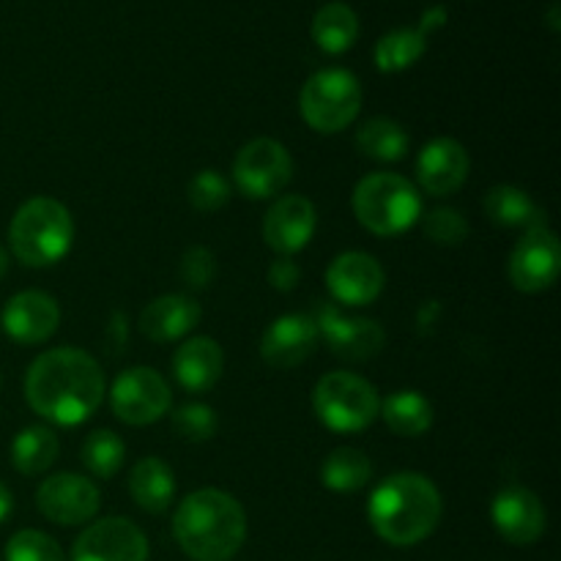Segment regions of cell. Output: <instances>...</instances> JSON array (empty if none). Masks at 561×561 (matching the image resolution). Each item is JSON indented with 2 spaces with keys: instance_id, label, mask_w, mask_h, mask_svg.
Segmentation results:
<instances>
[{
  "instance_id": "obj_9",
  "label": "cell",
  "mask_w": 561,
  "mask_h": 561,
  "mask_svg": "<svg viewBox=\"0 0 561 561\" xmlns=\"http://www.w3.org/2000/svg\"><path fill=\"white\" fill-rule=\"evenodd\" d=\"M115 416L126 425H153L170 409V387L151 367H129L121 373L110 392Z\"/></svg>"
},
{
  "instance_id": "obj_8",
  "label": "cell",
  "mask_w": 561,
  "mask_h": 561,
  "mask_svg": "<svg viewBox=\"0 0 561 561\" xmlns=\"http://www.w3.org/2000/svg\"><path fill=\"white\" fill-rule=\"evenodd\" d=\"M294 179V159L283 142L272 137L250 140L233 159V181L250 201H268L279 195Z\"/></svg>"
},
{
  "instance_id": "obj_6",
  "label": "cell",
  "mask_w": 561,
  "mask_h": 561,
  "mask_svg": "<svg viewBox=\"0 0 561 561\" xmlns=\"http://www.w3.org/2000/svg\"><path fill=\"white\" fill-rule=\"evenodd\" d=\"M316 414L329 431L334 433H359L376 422L381 411V398L376 387L354 373H327L318 381L312 394Z\"/></svg>"
},
{
  "instance_id": "obj_5",
  "label": "cell",
  "mask_w": 561,
  "mask_h": 561,
  "mask_svg": "<svg viewBox=\"0 0 561 561\" xmlns=\"http://www.w3.org/2000/svg\"><path fill=\"white\" fill-rule=\"evenodd\" d=\"M354 214L370 233L400 236L420 222V190L398 173H373L356 184Z\"/></svg>"
},
{
  "instance_id": "obj_11",
  "label": "cell",
  "mask_w": 561,
  "mask_h": 561,
  "mask_svg": "<svg viewBox=\"0 0 561 561\" xmlns=\"http://www.w3.org/2000/svg\"><path fill=\"white\" fill-rule=\"evenodd\" d=\"M36 504L42 515L53 524L60 526H80L88 524L99 513L102 493L91 480L80 474H53L38 485Z\"/></svg>"
},
{
  "instance_id": "obj_19",
  "label": "cell",
  "mask_w": 561,
  "mask_h": 561,
  "mask_svg": "<svg viewBox=\"0 0 561 561\" xmlns=\"http://www.w3.org/2000/svg\"><path fill=\"white\" fill-rule=\"evenodd\" d=\"M471 159L463 142L453 137H438L422 148L416 159V179L431 197H449L469 179Z\"/></svg>"
},
{
  "instance_id": "obj_39",
  "label": "cell",
  "mask_w": 561,
  "mask_h": 561,
  "mask_svg": "<svg viewBox=\"0 0 561 561\" xmlns=\"http://www.w3.org/2000/svg\"><path fill=\"white\" fill-rule=\"evenodd\" d=\"M0 389H3V376H0Z\"/></svg>"
},
{
  "instance_id": "obj_10",
  "label": "cell",
  "mask_w": 561,
  "mask_h": 561,
  "mask_svg": "<svg viewBox=\"0 0 561 561\" xmlns=\"http://www.w3.org/2000/svg\"><path fill=\"white\" fill-rule=\"evenodd\" d=\"M561 272V247L553 230H526L510 257V283L524 294H542L553 288Z\"/></svg>"
},
{
  "instance_id": "obj_38",
  "label": "cell",
  "mask_w": 561,
  "mask_h": 561,
  "mask_svg": "<svg viewBox=\"0 0 561 561\" xmlns=\"http://www.w3.org/2000/svg\"><path fill=\"white\" fill-rule=\"evenodd\" d=\"M5 272H9V252H5L3 247H0V279L5 277Z\"/></svg>"
},
{
  "instance_id": "obj_4",
  "label": "cell",
  "mask_w": 561,
  "mask_h": 561,
  "mask_svg": "<svg viewBox=\"0 0 561 561\" xmlns=\"http://www.w3.org/2000/svg\"><path fill=\"white\" fill-rule=\"evenodd\" d=\"M75 241V219L55 197L22 203L9 225V244L22 266L44 268L64 261Z\"/></svg>"
},
{
  "instance_id": "obj_12",
  "label": "cell",
  "mask_w": 561,
  "mask_h": 561,
  "mask_svg": "<svg viewBox=\"0 0 561 561\" xmlns=\"http://www.w3.org/2000/svg\"><path fill=\"white\" fill-rule=\"evenodd\" d=\"M318 334L334 356L345 362H367L381 354L383 329L373 318L343 316L334 305L321 307L316 318Z\"/></svg>"
},
{
  "instance_id": "obj_29",
  "label": "cell",
  "mask_w": 561,
  "mask_h": 561,
  "mask_svg": "<svg viewBox=\"0 0 561 561\" xmlns=\"http://www.w3.org/2000/svg\"><path fill=\"white\" fill-rule=\"evenodd\" d=\"M427 49V33L416 27H394L387 36L378 38L376 44V66L378 71H387V75H394V71H403L409 66H414L416 60L425 55Z\"/></svg>"
},
{
  "instance_id": "obj_23",
  "label": "cell",
  "mask_w": 561,
  "mask_h": 561,
  "mask_svg": "<svg viewBox=\"0 0 561 561\" xmlns=\"http://www.w3.org/2000/svg\"><path fill=\"white\" fill-rule=\"evenodd\" d=\"M485 214L491 217V222L502 225V228H546V214L542 208L526 195L518 186H493L485 195Z\"/></svg>"
},
{
  "instance_id": "obj_20",
  "label": "cell",
  "mask_w": 561,
  "mask_h": 561,
  "mask_svg": "<svg viewBox=\"0 0 561 561\" xmlns=\"http://www.w3.org/2000/svg\"><path fill=\"white\" fill-rule=\"evenodd\" d=\"M201 305L192 296H159L140 312V332L153 343H175L201 323Z\"/></svg>"
},
{
  "instance_id": "obj_31",
  "label": "cell",
  "mask_w": 561,
  "mask_h": 561,
  "mask_svg": "<svg viewBox=\"0 0 561 561\" xmlns=\"http://www.w3.org/2000/svg\"><path fill=\"white\" fill-rule=\"evenodd\" d=\"M186 197H190L195 211L214 214L230 201V184L217 170H201V173L192 175L190 186H186Z\"/></svg>"
},
{
  "instance_id": "obj_1",
  "label": "cell",
  "mask_w": 561,
  "mask_h": 561,
  "mask_svg": "<svg viewBox=\"0 0 561 561\" xmlns=\"http://www.w3.org/2000/svg\"><path fill=\"white\" fill-rule=\"evenodd\" d=\"M107 383L99 362L80 348H55L38 356L25 378L31 409L60 427L82 425L102 405Z\"/></svg>"
},
{
  "instance_id": "obj_30",
  "label": "cell",
  "mask_w": 561,
  "mask_h": 561,
  "mask_svg": "<svg viewBox=\"0 0 561 561\" xmlns=\"http://www.w3.org/2000/svg\"><path fill=\"white\" fill-rule=\"evenodd\" d=\"M126 458V444L113 431H93L82 444V463L99 480H110L121 471Z\"/></svg>"
},
{
  "instance_id": "obj_25",
  "label": "cell",
  "mask_w": 561,
  "mask_h": 561,
  "mask_svg": "<svg viewBox=\"0 0 561 561\" xmlns=\"http://www.w3.org/2000/svg\"><path fill=\"white\" fill-rule=\"evenodd\" d=\"M389 431L394 436L414 438L422 436L427 427L433 425V405L425 394L414 392V389H400V392L389 394L387 400H381V411Z\"/></svg>"
},
{
  "instance_id": "obj_22",
  "label": "cell",
  "mask_w": 561,
  "mask_h": 561,
  "mask_svg": "<svg viewBox=\"0 0 561 561\" xmlns=\"http://www.w3.org/2000/svg\"><path fill=\"white\" fill-rule=\"evenodd\" d=\"M129 493L137 507L146 513H164L175 496L173 469L159 458H142L129 474Z\"/></svg>"
},
{
  "instance_id": "obj_13",
  "label": "cell",
  "mask_w": 561,
  "mask_h": 561,
  "mask_svg": "<svg viewBox=\"0 0 561 561\" xmlns=\"http://www.w3.org/2000/svg\"><path fill=\"white\" fill-rule=\"evenodd\" d=\"M71 561H148V540L131 520L104 518L77 537Z\"/></svg>"
},
{
  "instance_id": "obj_16",
  "label": "cell",
  "mask_w": 561,
  "mask_h": 561,
  "mask_svg": "<svg viewBox=\"0 0 561 561\" xmlns=\"http://www.w3.org/2000/svg\"><path fill=\"white\" fill-rule=\"evenodd\" d=\"M318 228V214L307 197L288 195L279 197L272 208H268L266 219H263V239L272 247L277 255H296L310 244Z\"/></svg>"
},
{
  "instance_id": "obj_24",
  "label": "cell",
  "mask_w": 561,
  "mask_h": 561,
  "mask_svg": "<svg viewBox=\"0 0 561 561\" xmlns=\"http://www.w3.org/2000/svg\"><path fill=\"white\" fill-rule=\"evenodd\" d=\"M312 38L329 55L348 53L359 38V16L348 3H340V0L321 5L312 20Z\"/></svg>"
},
{
  "instance_id": "obj_35",
  "label": "cell",
  "mask_w": 561,
  "mask_h": 561,
  "mask_svg": "<svg viewBox=\"0 0 561 561\" xmlns=\"http://www.w3.org/2000/svg\"><path fill=\"white\" fill-rule=\"evenodd\" d=\"M181 279L190 285L192 290H203L214 283L217 277V257L206 247H190L181 257Z\"/></svg>"
},
{
  "instance_id": "obj_27",
  "label": "cell",
  "mask_w": 561,
  "mask_h": 561,
  "mask_svg": "<svg viewBox=\"0 0 561 561\" xmlns=\"http://www.w3.org/2000/svg\"><path fill=\"white\" fill-rule=\"evenodd\" d=\"M356 146L365 157L376 159V162H400L409 153L411 137L398 121L370 118L356 131Z\"/></svg>"
},
{
  "instance_id": "obj_33",
  "label": "cell",
  "mask_w": 561,
  "mask_h": 561,
  "mask_svg": "<svg viewBox=\"0 0 561 561\" xmlns=\"http://www.w3.org/2000/svg\"><path fill=\"white\" fill-rule=\"evenodd\" d=\"M217 411L208 409V405L203 403H186L173 414V431L179 433L184 442H208V438L217 436Z\"/></svg>"
},
{
  "instance_id": "obj_7",
  "label": "cell",
  "mask_w": 561,
  "mask_h": 561,
  "mask_svg": "<svg viewBox=\"0 0 561 561\" xmlns=\"http://www.w3.org/2000/svg\"><path fill=\"white\" fill-rule=\"evenodd\" d=\"M299 110L307 126L321 135L348 129L362 110V85L348 69L316 71L299 93Z\"/></svg>"
},
{
  "instance_id": "obj_36",
  "label": "cell",
  "mask_w": 561,
  "mask_h": 561,
  "mask_svg": "<svg viewBox=\"0 0 561 561\" xmlns=\"http://www.w3.org/2000/svg\"><path fill=\"white\" fill-rule=\"evenodd\" d=\"M299 279H301V268L296 266L294 257L279 255V261H274L272 268H268V283H272V288L283 290V294L294 290Z\"/></svg>"
},
{
  "instance_id": "obj_34",
  "label": "cell",
  "mask_w": 561,
  "mask_h": 561,
  "mask_svg": "<svg viewBox=\"0 0 561 561\" xmlns=\"http://www.w3.org/2000/svg\"><path fill=\"white\" fill-rule=\"evenodd\" d=\"M425 236L433 241V244L442 247H458L463 244V239L469 236V222L460 211L455 208H436L425 217Z\"/></svg>"
},
{
  "instance_id": "obj_18",
  "label": "cell",
  "mask_w": 561,
  "mask_h": 561,
  "mask_svg": "<svg viewBox=\"0 0 561 561\" xmlns=\"http://www.w3.org/2000/svg\"><path fill=\"white\" fill-rule=\"evenodd\" d=\"M318 337L321 334H318L316 318L290 312L266 329L261 340V356L274 370H290L316 354Z\"/></svg>"
},
{
  "instance_id": "obj_2",
  "label": "cell",
  "mask_w": 561,
  "mask_h": 561,
  "mask_svg": "<svg viewBox=\"0 0 561 561\" xmlns=\"http://www.w3.org/2000/svg\"><path fill=\"white\" fill-rule=\"evenodd\" d=\"M173 535L192 561H230L247 540L244 507L230 493L203 488L179 504Z\"/></svg>"
},
{
  "instance_id": "obj_28",
  "label": "cell",
  "mask_w": 561,
  "mask_h": 561,
  "mask_svg": "<svg viewBox=\"0 0 561 561\" xmlns=\"http://www.w3.org/2000/svg\"><path fill=\"white\" fill-rule=\"evenodd\" d=\"M373 480V463L362 449L340 447L323 460L321 482L334 493H356Z\"/></svg>"
},
{
  "instance_id": "obj_15",
  "label": "cell",
  "mask_w": 561,
  "mask_h": 561,
  "mask_svg": "<svg viewBox=\"0 0 561 561\" xmlns=\"http://www.w3.org/2000/svg\"><path fill=\"white\" fill-rule=\"evenodd\" d=\"M491 520L507 542L531 546L546 531V507L531 491L520 485H510L493 499Z\"/></svg>"
},
{
  "instance_id": "obj_32",
  "label": "cell",
  "mask_w": 561,
  "mask_h": 561,
  "mask_svg": "<svg viewBox=\"0 0 561 561\" xmlns=\"http://www.w3.org/2000/svg\"><path fill=\"white\" fill-rule=\"evenodd\" d=\"M5 561H66L58 542L36 529L16 531L5 546Z\"/></svg>"
},
{
  "instance_id": "obj_21",
  "label": "cell",
  "mask_w": 561,
  "mask_h": 561,
  "mask_svg": "<svg viewBox=\"0 0 561 561\" xmlns=\"http://www.w3.org/2000/svg\"><path fill=\"white\" fill-rule=\"evenodd\" d=\"M222 370L225 354L211 337H190L173 356V373L186 392H208L222 378Z\"/></svg>"
},
{
  "instance_id": "obj_3",
  "label": "cell",
  "mask_w": 561,
  "mask_h": 561,
  "mask_svg": "<svg viewBox=\"0 0 561 561\" xmlns=\"http://www.w3.org/2000/svg\"><path fill=\"white\" fill-rule=\"evenodd\" d=\"M367 515L376 535L389 546H416L431 537L442 520V493L427 477L403 471L373 491Z\"/></svg>"
},
{
  "instance_id": "obj_26",
  "label": "cell",
  "mask_w": 561,
  "mask_h": 561,
  "mask_svg": "<svg viewBox=\"0 0 561 561\" xmlns=\"http://www.w3.org/2000/svg\"><path fill=\"white\" fill-rule=\"evenodd\" d=\"M58 436L44 425L25 427V431L16 433L14 442H11V466L25 477L44 474V471L58 460Z\"/></svg>"
},
{
  "instance_id": "obj_14",
  "label": "cell",
  "mask_w": 561,
  "mask_h": 561,
  "mask_svg": "<svg viewBox=\"0 0 561 561\" xmlns=\"http://www.w3.org/2000/svg\"><path fill=\"white\" fill-rule=\"evenodd\" d=\"M383 268L367 252H343L332 261L327 272V285L332 290L334 301L345 307H365L381 296Z\"/></svg>"
},
{
  "instance_id": "obj_17",
  "label": "cell",
  "mask_w": 561,
  "mask_h": 561,
  "mask_svg": "<svg viewBox=\"0 0 561 561\" xmlns=\"http://www.w3.org/2000/svg\"><path fill=\"white\" fill-rule=\"evenodd\" d=\"M3 332L14 343L36 345L53 337L60 323V307L44 290H22L3 307Z\"/></svg>"
},
{
  "instance_id": "obj_37",
  "label": "cell",
  "mask_w": 561,
  "mask_h": 561,
  "mask_svg": "<svg viewBox=\"0 0 561 561\" xmlns=\"http://www.w3.org/2000/svg\"><path fill=\"white\" fill-rule=\"evenodd\" d=\"M11 507H14V499H11L9 488H5L3 482H0V524H3V520L9 518Z\"/></svg>"
}]
</instances>
